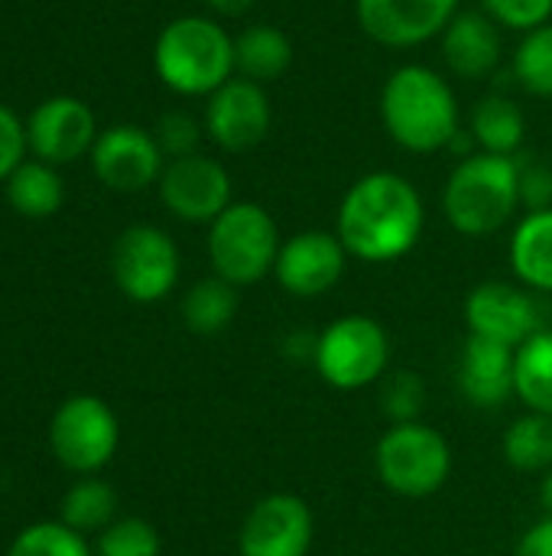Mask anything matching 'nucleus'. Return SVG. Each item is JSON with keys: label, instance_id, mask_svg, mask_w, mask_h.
Returning a JSON list of instances; mask_svg holds the SVG:
<instances>
[{"label": "nucleus", "instance_id": "f257e3e1", "mask_svg": "<svg viewBox=\"0 0 552 556\" xmlns=\"http://www.w3.org/2000/svg\"><path fill=\"white\" fill-rule=\"evenodd\" d=\"M426 228V205L420 189L390 169L361 176L342 199L335 235L348 257L364 264H394L407 257Z\"/></svg>", "mask_w": 552, "mask_h": 556}, {"label": "nucleus", "instance_id": "f03ea898", "mask_svg": "<svg viewBox=\"0 0 552 556\" xmlns=\"http://www.w3.org/2000/svg\"><path fill=\"white\" fill-rule=\"evenodd\" d=\"M387 137L420 156L439 153L459 137V101L452 85L429 65H400L381 88Z\"/></svg>", "mask_w": 552, "mask_h": 556}, {"label": "nucleus", "instance_id": "7ed1b4c3", "mask_svg": "<svg viewBox=\"0 0 552 556\" xmlns=\"http://www.w3.org/2000/svg\"><path fill=\"white\" fill-rule=\"evenodd\" d=\"M153 68L169 91L208 98L238 72L234 36L211 16H179L156 36Z\"/></svg>", "mask_w": 552, "mask_h": 556}, {"label": "nucleus", "instance_id": "20e7f679", "mask_svg": "<svg viewBox=\"0 0 552 556\" xmlns=\"http://www.w3.org/2000/svg\"><path fill=\"white\" fill-rule=\"evenodd\" d=\"M449 225L465 238H491L521 208V182L514 156L468 153L442 186Z\"/></svg>", "mask_w": 552, "mask_h": 556}, {"label": "nucleus", "instance_id": "39448f33", "mask_svg": "<svg viewBox=\"0 0 552 556\" xmlns=\"http://www.w3.org/2000/svg\"><path fill=\"white\" fill-rule=\"evenodd\" d=\"M280 244L283 238L273 215L257 202H231L208 225L211 270L234 287H254L273 274Z\"/></svg>", "mask_w": 552, "mask_h": 556}, {"label": "nucleus", "instance_id": "423d86ee", "mask_svg": "<svg viewBox=\"0 0 552 556\" xmlns=\"http://www.w3.org/2000/svg\"><path fill=\"white\" fill-rule=\"evenodd\" d=\"M374 469L384 489L400 498H429L452 476V446L423 420L390 424L374 446Z\"/></svg>", "mask_w": 552, "mask_h": 556}, {"label": "nucleus", "instance_id": "0eeeda50", "mask_svg": "<svg viewBox=\"0 0 552 556\" xmlns=\"http://www.w3.org/2000/svg\"><path fill=\"white\" fill-rule=\"evenodd\" d=\"M312 365L329 388L361 391L390 371V336L374 316H338L316 336Z\"/></svg>", "mask_w": 552, "mask_h": 556}, {"label": "nucleus", "instance_id": "6e6552de", "mask_svg": "<svg viewBox=\"0 0 552 556\" xmlns=\"http://www.w3.org/2000/svg\"><path fill=\"white\" fill-rule=\"evenodd\" d=\"M462 316L468 336H482L508 349H521L527 339L552 326L547 296L508 280H485L468 290Z\"/></svg>", "mask_w": 552, "mask_h": 556}, {"label": "nucleus", "instance_id": "1a4fd4ad", "mask_svg": "<svg viewBox=\"0 0 552 556\" xmlns=\"http://www.w3.org/2000/svg\"><path fill=\"white\" fill-rule=\"evenodd\" d=\"M49 443L65 469L91 476L114 459L120 443V424L101 397L75 394L55 410L49 424Z\"/></svg>", "mask_w": 552, "mask_h": 556}, {"label": "nucleus", "instance_id": "9d476101", "mask_svg": "<svg viewBox=\"0 0 552 556\" xmlns=\"http://www.w3.org/2000/svg\"><path fill=\"white\" fill-rule=\"evenodd\" d=\"M179 248L156 225H130L111 251L117 290L133 303H159L179 283Z\"/></svg>", "mask_w": 552, "mask_h": 556}, {"label": "nucleus", "instance_id": "9b49d317", "mask_svg": "<svg viewBox=\"0 0 552 556\" xmlns=\"http://www.w3.org/2000/svg\"><path fill=\"white\" fill-rule=\"evenodd\" d=\"M312 541H316V515L306 505V498L293 492H273L247 511L238 531V554L309 556Z\"/></svg>", "mask_w": 552, "mask_h": 556}, {"label": "nucleus", "instance_id": "f8f14e48", "mask_svg": "<svg viewBox=\"0 0 552 556\" xmlns=\"http://www.w3.org/2000/svg\"><path fill=\"white\" fill-rule=\"evenodd\" d=\"M159 199L179 222L211 225L234 202L231 176L218 160L205 153H189L166 163L159 176Z\"/></svg>", "mask_w": 552, "mask_h": 556}, {"label": "nucleus", "instance_id": "ddd939ff", "mask_svg": "<svg viewBox=\"0 0 552 556\" xmlns=\"http://www.w3.org/2000/svg\"><path fill=\"white\" fill-rule=\"evenodd\" d=\"M273 124V108L264 85L251 78H231L205 104V134L215 147L228 153H247L267 140Z\"/></svg>", "mask_w": 552, "mask_h": 556}, {"label": "nucleus", "instance_id": "4468645a", "mask_svg": "<svg viewBox=\"0 0 552 556\" xmlns=\"http://www.w3.org/2000/svg\"><path fill=\"white\" fill-rule=\"evenodd\" d=\"M459 0H355L358 26L387 49H413L446 33Z\"/></svg>", "mask_w": 552, "mask_h": 556}, {"label": "nucleus", "instance_id": "2eb2a0df", "mask_svg": "<svg viewBox=\"0 0 552 556\" xmlns=\"http://www.w3.org/2000/svg\"><path fill=\"white\" fill-rule=\"evenodd\" d=\"M348 251L335 231H299L280 244L273 277L296 300H316L335 290L345 277Z\"/></svg>", "mask_w": 552, "mask_h": 556}, {"label": "nucleus", "instance_id": "dca6fc26", "mask_svg": "<svg viewBox=\"0 0 552 556\" xmlns=\"http://www.w3.org/2000/svg\"><path fill=\"white\" fill-rule=\"evenodd\" d=\"M98 140L94 111L72 94H52L26 121V147L36 160L62 166L91 153Z\"/></svg>", "mask_w": 552, "mask_h": 556}, {"label": "nucleus", "instance_id": "f3484780", "mask_svg": "<svg viewBox=\"0 0 552 556\" xmlns=\"http://www.w3.org/2000/svg\"><path fill=\"white\" fill-rule=\"evenodd\" d=\"M91 169L94 176L114 192H140L163 176V150L156 134L137 124H114L98 134L91 147Z\"/></svg>", "mask_w": 552, "mask_h": 556}, {"label": "nucleus", "instance_id": "a211bd4d", "mask_svg": "<svg viewBox=\"0 0 552 556\" xmlns=\"http://www.w3.org/2000/svg\"><path fill=\"white\" fill-rule=\"evenodd\" d=\"M459 391L478 410H498L517 397V349L468 336L459 355Z\"/></svg>", "mask_w": 552, "mask_h": 556}, {"label": "nucleus", "instance_id": "6ab92c4d", "mask_svg": "<svg viewBox=\"0 0 552 556\" xmlns=\"http://www.w3.org/2000/svg\"><path fill=\"white\" fill-rule=\"evenodd\" d=\"M439 42L446 68L459 78H488L501 65V29L485 10L455 13Z\"/></svg>", "mask_w": 552, "mask_h": 556}, {"label": "nucleus", "instance_id": "aec40b11", "mask_svg": "<svg viewBox=\"0 0 552 556\" xmlns=\"http://www.w3.org/2000/svg\"><path fill=\"white\" fill-rule=\"evenodd\" d=\"M511 270L527 290L552 296V208L527 212L511 235Z\"/></svg>", "mask_w": 552, "mask_h": 556}, {"label": "nucleus", "instance_id": "412c9836", "mask_svg": "<svg viewBox=\"0 0 552 556\" xmlns=\"http://www.w3.org/2000/svg\"><path fill=\"white\" fill-rule=\"evenodd\" d=\"M234 65L257 85L277 81L293 65V39L273 23H254L234 36Z\"/></svg>", "mask_w": 552, "mask_h": 556}, {"label": "nucleus", "instance_id": "4be33fe9", "mask_svg": "<svg viewBox=\"0 0 552 556\" xmlns=\"http://www.w3.org/2000/svg\"><path fill=\"white\" fill-rule=\"evenodd\" d=\"M527 121L517 101L504 94H488L472 111V137L482 147V153L495 156H517L524 147Z\"/></svg>", "mask_w": 552, "mask_h": 556}, {"label": "nucleus", "instance_id": "5701e85b", "mask_svg": "<svg viewBox=\"0 0 552 556\" xmlns=\"http://www.w3.org/2000/svg\"><path fill=\"white\" fill-rule=\"evenodd\" d=\"M7 202L26 218H49L65 202V182L52 163L23 160L7 179Z\"/></svg>", "mask_w": 552, "mask_h": 556}, {"label": "nucleus", "instance_id": "b1692460", "mask_svg": "<svg viewBox=\"0 0 552 556\" xmlns=\"http://www.w3.org/2000/svg\"><path fill=\"white\" fill-rule=\"evenodd\" d=\"M238 306V287L215 274L189 287L182 300V319L195 336H218L234 323Z\"/></svg>", "mask_w": 552, "mask_h": 556}, {"label": "nucleus", "instance_id": "393cba45", "mask_svg": "<svg viewBox=\"0 0 552 556\" xmlns=\"http://www.w3.org/2000/svg\"><path fill=\"white\" fill-rule=\"evenodd\" d=\"M504 459L517 472L543 476L552 469V417L527 410L504 433Z\"/></svg>", "mask_w": 552, "mask_h": 556}, {"label": "nucleus", "instance_id": "a878e982", "mask_svg": "<svg viewBox=\"0 0 552 556\" xmlns=\"http://www.w3.org/2000/svg\"><path fill=\"white\" fill-rule=\"evenodd\" d=\"M517 397L527 410L552 417V326L517 349Z\"/></svg>", "mask_w": 552, "mask_h": 556}, {"label": "nucleus", "instance_id": "bb28decb", "mask_svg": "<svg viewBox=\"0 0 552 556\" xmlns=\"http://www.w3.org/2000/svg\"><path fill=\"white\" fill-rule=\"evenodd\" d=\"M62 525H68L78 534H101L104 528H111L117 518V495L107 482L101 479H81L75 482L65 498H62Z\"/></svg>", "mask_w": 552, "mask_h": 556}, {"label": "nucleus", "instance_id": "cd10ccee", "mask_svg": "<svg viewBox=\"0 0 552 556\" xmlns=\"http://www.w3.org/2000/svg\"><path fill=\"white\" fill-rule=\"evenodd\" d=\"M514 78L524 91L552 98V20L524 33L514 49Z\"/></svg>", "mask_w": 552, "mask_h": 556}, {"label": "nucleus", "instance_id": "c85d7f7f", "mask_svg": "<svg viewBox=\"0 0 552 556\" xmlns=\"http://www.w3.org/2000/svg\"><path fill=\"white\" fill-rule=\"evenodd\" d=\"M7 556H94L85 534L72 531L62 521H46L20 531V538L10 544Z\"/></svg>", "mask_w": 552, "mask_h": 556}, {"label": "nucleus", "instance_id": "c756f323", "mask_svg": "<svg viewBox=\"0 0 552 556\" xmlns=\"http://www.w3.org/2000/svg\"><path fill=\"white\" fill-rule=\"evenodd\" d=\"M426 407V384L416 371H387L381 381V410L390 424H413Z\"/></svg>", "mask_w": 552, "mask_h": 556}, {"label": "nucleus", "instance_id": "7c9ffc66", "mask_svg": "<svg viewBox=\"0 0 552 556\" xmlns=\"http://www.w3.org/2000/svg\"><path fill=\"white\" fill-rule=\"evenodd\" d=\"M159 534L143 518H120L98 538V556H159Z\"/></svg>", "mask_w": 552, "mask_h": 556}, {"label": "nucleus", "instance_id": "2f4dec72", "mask_svg": "<svg viewBox=\"0 0 552 556\" xmlns=\"http://www.w3.org/2000/svg\"><path fill=\"white\" fill-rule=\"evenodd\" d=\"M482 10L504 29L530 33L552 20V0H482Z\"/></svg>", "mask_w": 552, "mask_h": 556}, {"label": "nucleus", "instance_id": "473e14b6", "mask_svg": "<svg viewBox=\"0 0 552 556\" xmlns=\"http://www.w3.org/2000/svg\"><path fill=\"white\" fill-rule=\"evenodd\" d=\"M517 182H521V205H527V212H543L552 208V166L543 163L534 153H517Z\"/></svg>", "mask_w": 552, "mask_h": 556}, {"label": "nucleus", "instance_id": "72a5a7b5", "mask_svg": "<svg viewBox=\"0 0 552 556\" xmlns=\"http://www.w3.org/2000/svg\"><path fill=\"white\" fill-rule=\"evenodd\" d=\"M156 143L166 156L179 160V156H189V153H198V143H202V127L192 114L185 111H169L159 117L156 124Z\"/></svg>", "mask_w": 552, "mask_h": 556}, {"label": "nucleus", "instance_id": "f704fd0d", "mask_svg": "<svg viewBox=\"0 0 552 556\" xmlns=\"http://www.w3.org/2000/svg\"><path fill=\"white\" fill-rule=\"evenodd\" d=\"M26 124L0 104V182H7L26 156Z\"/></svg>", "mask_w": 552, "mask_h": 556}, {"label": "nucleus", "instance_id": "c9c22d12", "mask_svg": "<svg viewBox=\"0 0 552 556\" xmlns=\"http://www.w3.org/2000/svg\"><path fill=\"white\" fill-rule=\"evenodd\" d=\"M514 556H552V518H540L514 547Z\"/></svg>", "mask_w": 552, "mask_h": 556}, {"label": "nucleus", "instance_id": "e433bc0d", "mask_svg": "<svg viewBox=\"0 0 552 556\" xmlns=\"http://www.w3.org/2000/svg\"><path fill=\"white\" fill-rule=\"evenodd\" d=\"M215 16H228V20H234V16H244L257 0H202Z\"/></svg>", "mask_w": 552, "mask_h": 556}, {"label": "nucleus", "instance_id": "4c0bfd02", "mask_svg": "<svg viewBox=\"0 0 552 556\" xmlns=\"http://www.w3.org/2000/svg\"><path fill=\"white\" fill-rule=\"evenodd\" d=\"M540 505H543L547 518H552V469L543 472V479H540Z\"/></svg>", "mask_w": 552, "mask_h": 556}]
</instances>
